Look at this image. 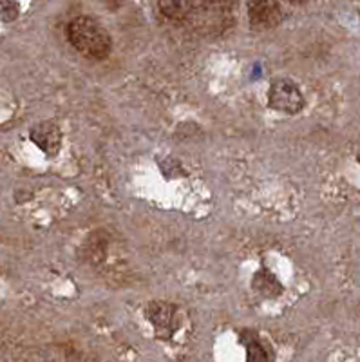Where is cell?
I'll return each instance as SVG.
<instances>
[{"mask_svg":"<svg viewBox=\"0 0 360 362\" xmlns=\"http://www.w3.org/2000/svg\"><path fill=\"white\" fill-rule=\"evenodd\" d=\"M67 38L71 45L83 57L103 60L112 49V38L96 18L76 17L67 25Z\"/></svg>","mask_w":360,"mask_h":362,"instance_id":"1","label":"cell"},{"mask_svg":"<svg viewBox=\"0 0 360 362\" xmlns=\"http://www.w3.org/2000/svg\"><path fill=\"white\" fill-rule=\"evenodd\" d=\"M232 6L225 2H190V9L185 17L183 24L199 33L216 35L223 33L232 25Z\"/></svg>","mask_w":360,"mask_h":362,"instance_id":"2","label":"cell"},{"mask_svg":"<svg viewBox=\"0 0 360 362\" xmlns=\"http://www.w3.org/2000/svg\"><path fill=\"white\" fill-rule=\"evenodd\" d=\"M268 102L272 107L284 115H297L304 107V96L290 80H277L268 90Z\"/></svg>","mask_w":360,"mask_h":362,"instance_id":"3","label":"cell"},{"mask_svg":"<svg viewBox=\"0 0 360 362\" xmlns=\"http://www.w3.org/2000/svg\"><path fill=\"white\" fill-rule=\"evenodd\" d=\"M250 25L259 31L279 25L284 18V11L277 2H252L248 4Z\"/></svg>","mask_w":360,"mask_h":362,"instance_id":"4","label":"cell"},{"mask_svg":"<svg viewBox=\"0 0 360 362\" xmlns=\"http://www.w3.org/2000/svg\"><path fill=\"white\" fill-rule=\"evenodd\" d=\"M147 319L163 335H172L180 326L178 308L170 303H151L147 308Z\"/></svg>","mask_w":360,"mask_h":362,"instance_id":"5","label":"cell"},{"mask_svg":"<svg viewBox=\"0 0 360 362\" xmlns=\"http://www.w3.org/2000/svg\"><path fill=\"white\" fill-rule=\"evenodd\" d=\"M29 138L47 156H54L62 144L60 127L53 124V122H42V124L35 125L31 132H29Z\"/></svg>","mask_w":360,"mask_h":362,"instance_id":"6","label":"cell"},{"mask_svg":"<svg viewBox=\"0 0 360 362\" xmlns=\"http://www.w3.org/2000/svg\"><path fill=\"white\" fill-rule=\"evenodd\" d=\"M241 337L243 342L246 344L248 362H272L270 348L259 339L257 334H254V332H245Z\"/></svg>","mask_w":360,"mask_h":362,"instance_id":"7","label":"cell"},{"mask_svg":"<svg viewBox=\"0 0 360 362\" xmlns=\"http://www.w3.org/2000/svg\"><path fill=\"white\" fill-rule=\"evenodd\" d=\"M254 290L265 297H277L283 293V284L268 270H261L254 277Z\"/></svg>","mask_w":360,"mask_h":362,"instance_id":"8","label":"cell"},{"mask_svg":"<svg viewBox=\"0 0 360 362\" xmlns=\"http://www.w3.org/2000/svg\"><path fill=\"white\" fill-rule=\"evenodd\" d=\"M21 13V6L17 2H8V0H0V21L13 22Z\"/></svg>","mask_w":360,"mask_h":362,"instance_id":"9","label":"cell"},{"mask_svg":"<svg viewBox=\"0 0 360 362\" xmlns=\"http://www.w3.org/2000/svg\"><path fill=\"white\" fill-rule=\"evenodd\" d=\"M356 161H359V163H360V153L356 154Z\"/></svg>","mask_w":360,"mask_h":362,"instance_id":"10","label":"cell"}]
</instances>
